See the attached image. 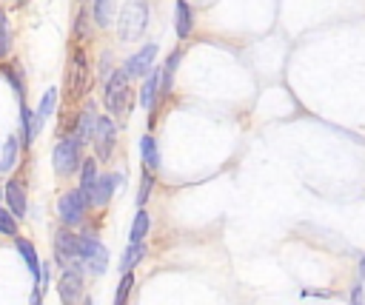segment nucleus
Here are the masks:
<instances>
[{"label": "nucleus", "mask_w": 365, "mask_h": 305, "mask_svg": "<svg viewBox=\"0 0 365 305\" xmlns=\"http://www.w3.org/2000/svg\"><path fill=\"white\" fill-rule=\"evenodd\" d=\"M77 37H86L88 34V9H83L80 14H77Z\"/></svg>", "instance_id": "obj_32"}, {"label": "nucleus", "mask_w": 365, "mask_h": 305, "mask_svg": "<svg viewBox=\"0 0 365 305\" xmlns=\"http://www.w3.org/2000/svg\"><path fill=\"white\" fill-rule=\"evenodd\" d=\"M160 83H163V71L151 68V74L145 77V83L140 88V105L143 108H154V100L160 97Z\"/></svg>", "instance_id": "obj_14"}, {"label": "nucleus", "mask_w": 365, "mask_h": 305, "mask_svg": "<svg viewBox=\"0 0 365 305\" xmlns=\"http://www.w3.org/2000/svg\"><path fill=\"white\" fill-rule=\"evenodd\" d=\"M20 131H23V148H29L34 143L37 131H34V111L26 103L20 105Z\"/></svg>", "instance_id": "obj_21"}, {"label": "nucleus", "mask_w": 365, "mask_h": 305, "mask_svg": "<svg viewBox=\"0 0 365 305\" xmlns=\"http://www.w3.org/2000/svg\"><path fill=\"white\" fill-rule=\"evenodd\" d=\"M17 162V137H9L3 151H0V174H9Z\"/></svg>", "instance_id": "obj_25"}, {"label": "nucleus", "mask_w": 365, "mask_h": 305, "mask_svg": "<svg viewBox=\"0 0 365 305\" xmlns=\"http://www.w3.org/2000/svg\"><path fill=\"white\" fill-rule=\"evenodd\" d=\"M6 208L17 217V219H23L26 217V211H29V197H26V180H20V177H11L9 182H6Z\"/></svg>", "instance_id": "obj_10"}, {"label": "nucleus", "mask_w": 365, "mask_h": 305, "mask_svg": "<svg viewBox=\"0 0 365 305\" xmlns=\"http://www.w3.org/2000/svg\"><path fill=\"white\" fill-rule=\"evenodd\" d=\"M97 180H100V174H97V160H83V168H80V191L88 197V202H91V197H94V185H97Z\"/></svg>", "instance_id": "obj_15"}, {"label": "nucleus", "mask_w": 365, "mask_h": 305, "mask_svg": "<svg viewBox=\"0 0 365 305\" xmlns=\"http://www.w3.org/2000/svg\"><path fill=\"white\" fill-rule=\"evenodd\" d=\"M14 248H17V254L23 257V262H26V268H29V274L34 276V282H37V288H40V279H43V262L37 259V251H34V245H31V239H23V237H14Z\"/></svg>", "instance_id": "obj_13"}, {"label": "nucleus", "mask_w": 365, "mask_h": 305, "mask_svg": "<svg viewBox=\"0 0 365 305\" xmlns=\"http://www.w3.org/2000/svg\"><path fill=\"white\" fill-rule=\"evenodd\" d=\"M174 26H177V37H188L191 29H194V17H191V6L185 0H177L174 6Z\"/></svg>", "instance_id": "obj_17"}, {"label": "nucleus", "mask_w": 365, "mask_h": 305, "mask_svg": "<svg viewBox=\"0 0 365 305\" xmlns=\"http://www.w3.org/2000/svg\"><path fill=\"white\" fill-rule=\"evenodd\" d=\"M180 57H182V48L171 51V54H168V60H165V66L160 68V71H163V83H160V97H165V94L171 91V83H174V71H177V63H180Z\"/></svg>", "instance_id": "obj_20"}, {"label": "nucleus", "mask_w": 365, "mask_h": 305, "mask_svg": "<svg viewBox=\"0 0 365 305\" xmlns=\"http://www.w3.org/2000/svg\"><path fill=\"white\" fill-rule=\"evenodd\" d=\"M143 257H145V242H128V248H125V257L120 259V268H123V274H125V271H134V265H137Z\"/></svg>", "instance_id": "obj_24"}, {"label": "nucleus", "mask_w": 365, "mask_h": 305, "mask_svg": "<svg viewBox=\"0 0 365 305\" xmlns=\"http://www.w3.org/2000/svg\"><path fill=\"white\" fill-rule=\"evenodd\" d=\"M148 225H151V219H148L145 208H137V214H134V222H131V231H128V242H145Z\"/></svg>", "instance_id": "obj_22"}, {"label": "nucleus", "mask_w": 365, "mask_h": 305, "mask_svg": "<svg viewBox=\"0 0 365 305\" xmlns=\"http://www.w3.org/2000/svg\"><path fill=\"white\" fill-rule=\"evenodd\" d=\"M359 279H362V282H365V257H362V259H359Z\"/></svg>", "instance_id": "obj_34"}, {"label": "nucleus", "mask_w": 365, "mask_h": 305, "mask_svg": "<svg viewBox=\"0 0 365 305\" xmlns=\"http://www.w3.org/2000/svg\"><path fill=\"white\" fill-rule=\"evenodd\" d=\"M114 3L117 0H94V20L97 26H111V17H114Z\"/></svg>", "instance_id": "obj_26"}, {"label": "nucleus", "mask_w": 365, "mask_h": 305, "mask_svg": "<svg viewBox=\"0 0 365 305\" xmlns=\"http://www.w3.org/2000/svg\"><path fill=\"white\" fill-rule=\"evenodd\" d=\"M80 148H83V143H80L74 134L63 137V140L54 145L51 162H54V171H57V177H68V174H74V171H80V168H83V157H80Z\"/></svg>", "instance_id": "obj_3"}, {"label": "nucleus", "mask_w": 365, "mask_h": 305, "mask_svg": "<svg viewBox=\"0 0 365 305\" xmlns=\"http://www.w3.org/2000/svg\"><path fill=\"white\" fill-rule=\"evenodd\" d=\"M54 259L60 268H71L80 265V234L68 231L66 225L54 234ZM83 268V265H80Z\"/></svg>", "instance_id": "obj_7"}, {"label": "nucleus", "mask_w": 365, "mask_h": 305, "mask_svg": "<svg viewBox=\"0 0 365 305\" xmlns=\"http://www.w3.org/2000/svg\"><path fill=\"white\" fill-rule=\"evenodd\" d=\"M88 208H91V202H88V197H86L80 188H68V191H63L60 200H57V214H60V222H63L66 228L80 225Z\"/></svg>", "instance_id": "obj_4"}, {"label": "nucleus", "mask_w": 365, "mask_h": 305, "mask_svg": "<svg viewBox=\"0 0 365 305\" xmlns=\"http://www.w3.org/2000/svg\"><path fill=\"white\" fill-rule=\"evenodd\" d=\"M57 294H60L63 305H77L83 299V268L80 265L63 268V274L57 279Z\"/></svg>", "instance_id": "obj_8"}, {"label": "nucleus", "mask_w": 365, "mask_h": 305, "mask_svg": "<svg viewBox=\"0 0 365 305\" xmlns=\"http://www.w3.org/2000/svg\"><path fill=\"white\" fill-rule=\"evenodd\" d=\"M17 3H20V6H23V3H26V0H17Z\"/></svg>", "instance_id": "obj_35"}, {"label": "nucleus", "mask_w": 365, "mask_h": 305, "mask_svg": "<svg viewBox=\"0 0 365 305\" xmlns=\"http://www.w3.org/2000/svg\"><path fill=\"white\" fill-rule=\"evenodd\" d=\"M148 26V0H125L120 20H117V34L120 40H137Z\"/></svg>", "instance_id": "obj_2"}, {"label": "nucleus", "mask_w": 365, "mask_h": 305, "mask_svg": "<svg viewBox=\"0 0 365 305\" xmlns=\"http://www.w3.org/2000/svg\"><path fill=\"white\" fill-rule=\"evenodd\" d=\"M154 57H157V46H154V43H145L137 54H131V57L125 60L123 71H125L128 77H143V74H148V71H151Z\"/></svg>", "instance_id": "obj_11"}, {"label": "nucleus", "mask_w": 365, "mask_h": 305, "mask_svg": "<svg viewBox=\"0 0 365 305\" xmlns=\"http://www.w3.org/2000/svg\"><path fill=\"white\" fill-rule=\"evenodd\" d=\"M140 157H143V168L160 171V148H157V140L151 134H145L140 140Z\"/></svg>", "instance_id": "obj_16"}, {"label": "nucleus", "mask_w": 365, "mask_h": 305, "mask_svg": "<svg viewBox=\"0 0 365 305\" xmlns=\"http://www.w3.org/2000/svg\"><path fill=\"white\" fill-rule=\"evenodd\" d=\"M94 154L97 160H108L114 154V145H117V125L111 117H97V128H94Z\"/></svg>", "instance_id": "obj_9"}, {"label": "nucleus", "mask_w": 365, "mask_h": 305, "mask_svg": "<svg viewBox=\"0 0 365 305\" xmlns=\"http://www.w3.org/2000/svg\"><path fill=\"white\" fill-rule=\"evenodd\" d=\"M29 305H43V288H34V291H31Z\"/></svg>", "instance_id": "obj_33"}, {"label": "nucleus", "mask_w": 365, "mask_h": 305, "mask_svg": "<svg viewBox=\"0 0 365 305\" xmlns=\"http://www.w3.org/2000/svg\"><path fill=\"white\" fill-rule=\"evenodd\" d=\"M134 100H137V94H134L131 86H128V74H125L123 68H114V74H111L108 83H106V94H103L106 108L111 111V117L125 120L128 111H131V105H134Z\"/></svg>", "instance_id": "obj_1"}, {"label": "nucleus", "mask_w": 365, "mask_h": 305, "mask_svg": "<svg viewBox=\"0 0 365 305\" xmlns=\"http://www.w3.org/2000/svg\"><path fill=\"white\" fill-rule=\"evenodd\" d=\"M66 88H68L71 100H80L91 88V68H88V60H86L83 48H77L74 57H71V66H68V74H66Z\"/></svg>", "instance_id": "obj_6"}, {"label": "nucleus", "mask_w": 365, "mask_h": 305, "mask_svg": "<svg viewBox=\"0 0 365 305\" xmlns=\"http://www.w3.org/2000/svg\"><path fill=\"white\" fill-rule=\"evenodd\" d=\"M348 305H365V288H362V279H359V282H354Z\"/></svg>", "instance_id": "obj_31"}, {"label": "nucleus", "mask_w": 365, "mask_h": 305, "mask_svg": "<svg viewBox=\"0 0 365 305\" xmlns=\"http://www.w3.org/2000/svg\"><path fill=\"white\" fill-rule=\"evenodd\" d=\"M11 48V34H9V20H6V11L0 9V57Z\"/></svg>", "instance_id": "obj_30"}, {"label": "nucleus", "mask_w": 365, "mask_h": 305, "mask_svg": "<svg viewBox=\"0 0 365 305\" xmlns=\"http://www.w3.org/2000/svg\"><path fill=\"white\" fill-rule=\"evenodd\" d=\"M80 265L94 276H103L108 268V251L94 234H80Z\"/></svg>", "instance_id": "obj_5"}, {"label": "nucleus", "mask_w": 365, "mask_h": 305, "mask_svg": "<svg viewBox=\"0 0 365 305\" xmlns=\"http://www.w3.org/2000/svg\"><path fill=\"white\" fill-rule=\"evenodd\" d=\"M114 174H100V180H97V185H94V197H91V205H108V200H111V194H114Z\"/></svg>", "instance_id": "obj_19"}, {"label": "nucleus", "mask_w": 365, "mask_h": 305, "mask_svg": "<svg viewBox=\"0 0 365 305\" xmlns=\"http://www.w3.org/2000/svg\"><path fill=\"white\" fill-rule=\"evenodd\" d=\"M0 71H3V74H6V80L11 83V88H14V94L26 100V83H23V74H20V66H17V63H3V66H0Z\"/></svg>", "instance_id": "obj_23"}, {"label": "nucleus", "mask_w": 365, "mask_h": 305, "mask_svg": "<svg viewBox=\"0 0 365 305\" xmlns=\"http://www.w3.org/2000/svg\"><path fill=\"white\" fill-rule=\"evenodd\" d=\"M94 128H97V114H94V103H88L77 117H74V137L86 145L94 140Z\"/></svg>", "instance_id": "obj_12"}, {"label": "nucleus", "mask_w": 365, "mask_h": 305, "mask_svg": "<svg viewBox=\"0 0 365 305\" xmlns=\"http://www.w3.org/2000/svg\"><path fill=\"white\" fill-rule=\"evenodd\" d=\"M0 234L3 237H17V217L9 208H0Z\"/></svg>", "instance_id": "obj_29"}, {"label": "nucleus", "mask_w": 365, "mask_h": 305, "mask_svg": "<svg viewBox=\"0 0 365 305\" xmlns=\"http://www.w3.org/2000/svg\"><path fill=\"white\" fill-rule=\"evenodd\" d=\"M151 185H154V171L143 168V177H140V194H137V208L145 205V200H148V194H151Z\"/></svg>", "instance_id": "obj_28"}, {"label": "nucleus", "mask_w": 365, "mask_h": 305, "mask_svg": "<svg viewBox=\"0 0 365 305\" xmlns=\"http://www.w3.org/2000/svg\"><path fill=\"white\" fill-rule=\"evenodd\" d=\"M54 105H57V88H48V91L43 94V100H40L37 111H34V131H37V134H40V128L46 125V120L51 117Z\"/></svg>", "instance_id": "obj_18"}, {"label": "nucleus", "mask_w": 365, "mask_h": 305, "mask_svg": "<svg viewBox=\"0 0 365 305\" xmlns=\"http://www.w3.org/2000/svg\"><path fill=\"white\" fill-rule=\"evenodd\" d=\"M134 285V271H125L117 282V294H114V305H128V294Z\"/></svg>", "instance_id": "obj_27"}]
</instances>
